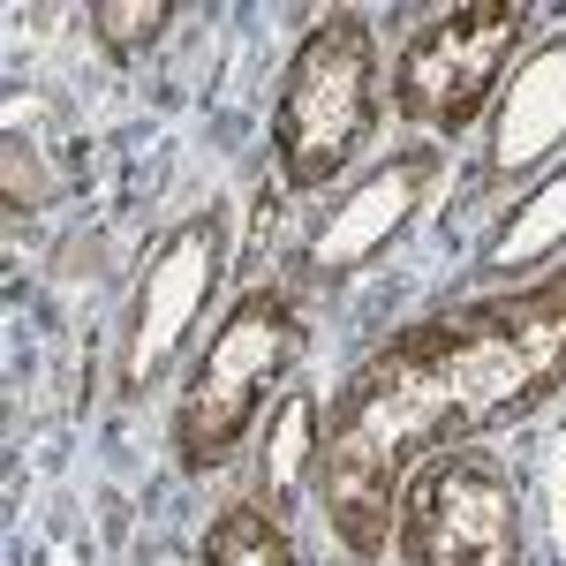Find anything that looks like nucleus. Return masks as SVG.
Here are the masks:
<instances>
[{
  "instance_id": "1",
  "label": "nucleus",
  "mask_w": 566,
  "mask_h": 566,
  "mask_svg": "<svg viewBox=\"0 0 566 566\" xmlns=\"http://www.w3.org/2000/svg\"><path fill=\"white\" fill-rule=\"evenodd\" d=\"M566 386V264L431 310L355 370L325 416L317 506L355 559L386 552L400 483Z\"/></svg>"
},
{
  "instance_id": "2",
  "label": "nucleus",
  "mask_w": 566,
  "mask_h": 566,
  "mask_svg": "<svg viewBox=\"0 0 566 566\" xmlns=\"http://www.w3.org/2000/svg\"><path fill=\"white\" fill-rule=\"evenodd\" d=\"M378 106H386V69H378V31L333 8L303 31V45L280 69V98H272V159L295 197H317L348 175L378 136Z\"/></svg>"
},
{
  "instance_id": "3",
  "label": "nucleus",
  "mask_w": 566,
  "mask_h": 566,
  "mask_svg": "<svg viewBox=\"0 0 566 566\" xmlns=\"http://www.w3.org/2000/svg\"><path fill=\"white\" fill-rule=\"evenodd\" d=\"M303 348H310V325L287 287H242L234 295V310L212 325V340L189 363V386L175 400L181 476H219L250 446L264 400L295 378Z\"/></svg>"
},
{
  "instance_id": "4",
  "label": "nucleus",
  "mask_w": 566,
  "mask_h": 566,
  "mask_svg": "<svg viewBox=\"0 0 566 566\" xmlns=\"http://www.w3.org/2000/svg\"><path fill=\"white\" fill-rule=\"evenodd\" d=\"M400 566H522V491L483 446H446L400 483Z\"/></svg>"
},
{
  "instance_id": "5",
  "label": "nucleus",
  "mask_w": 566,
  "mask_h": 566,
  "mask_svg": "<svg viewBox=\"0 0 566 566\" xmlns=\"http://www.w3.org/2000/svg\"><path fill=\"white\" fill-rule=\"evenodd\" d=\"M522 23L528 8H514V0H461V8L423 15L392 61V114L408 129L453 144L491 106V91L522 45Z\"/></svg>"
},
{
  "instance_id": "6",
  "label": "nucleus",
  "mask_w": 566,
  "mask_h": 566,
  "mask_svg": "<svg viewBox=\"0 0 566 566\" xmlns=\"http://www.w3.org/2000/svg\"><path fill=\"white\" fill-rule=\"evenodd\" d=\"M227 250H234V212H227V197H205L181 227L159 234V250H151L144 280H136L129 333H122V386L129 392H151L181 363L205 303H212L219 280H227Z\"/></svg>"
},
{
  "instance_id": "7",
  "label": "nucleus",
  "mask_w": 566,
  "mask_h": 566,
  "mask_svg": "<svg viewBox=\"0 0 566 566\" xmlns=\"http://www.w3.org/2000/svg\"><path fill=\"white\" fill-rule=\"evenodd\" d=\"M438 167H446L438 144H408V151L378 159V167L325 212V227L310 234V272H317V280H348V272H363L378 250H392V242L416 227V212L431 205Z\"/></svg>"
},
{
  "instance_id": "8",
  "label": "nucleus",
  "mask_w": 566,
  "mask_h": 566,
  "mask_svg": "<svg viewBox=\"0 0 566 566\" xmlns=\"http://www.w3.org/2000/svg\"><path fill=\"white\" fill-rule=\"evenodd\" d=\"M559 144H566V31L544 39L514 69V84L499 98V122H491V167L499 175H528Z\"/></svg>"
},
{
  "instance_id": "9",
  "label": "nucleus",
  "mask_w": 566,
  "mask_h": 566,
  "mask_svg": "<svg viewBox=\"0 0 566 566\" xmlns=\"http://www.w3.org/2000/svg\"><path fill=\"white\" fill-rule=\"evenodd\" d=\"M317 461H325V431H317V400L303 386L280 400V416L264 423V469H258V506L287 514L295 499H317Z\"/></svg>"
},
{
  "instance_id": "10",
  "label": "nucleus",
  "mask_w": 566,
  "mask_h": 566,
  "mask_svg": "<svg viewBox=\"0 0 566 566\" xmlns=\"http://www.w3.org/2000/svg\"><path fill=\"white\" fill-rule=\"evenodd\" d=\"M559 250H566V167H552V175L514 205V219L499 227L491 264H499L506 280H522V272H536V264L559 258Z\"/></svg>"
},
{
  "instance_id": "11",
  "label": "nucleus",
  "mask_w": 566,
  "mask_h": 566,
  "mask_svg": "<svg viewBox=\"0 0 566 566\" xmlns=\"http://www.w3.org/2000/svg\"><path fill=\"white\" fill-rule=\"evenodd\" d=\"M197 566H303V559H295L287 522L272 506H258V499H242V506H219L212 514Z\"/></svg>"
},
{
  "instance_id": "12",
  "label": "nucleus",
  "mask_w": 566,
  "mask_h": 566,
  "mask_svg": "<svg viewBox=\"0 0 566 566\" xmlns=\"http://www.w3.org/2000/svg\"><path fill=\"white\" fill-rule=\"evenodd\" d=\"M167 23H175V0H98L91 8V39H98V53L106 61H122V69H136L151 45L167 39Z\"/></svg>"
},
{
  "instance_id": "13",
  "label": "nucleus",
  "mask_w": 566,
  "mask_h": 566,
  "mask_svg": "<svg viewBox=\"0 0 566 566\" xmlns=\"http://www.w3.org/2000/svg\"><path fill=\"white\" fill-rule=\"evenodd\" d=\"M45 205V167L23 136H8V219H31Z\"/></svg>"
},
{
  "instance_id": "14",
  "label": "nucleus",
  "mask_w": 566,
  "mask_h": 566,
  "mask_svg": "<svg viewBox=\"0 0 566 566\" xmlns=\"http://www.w3.org/2000/svg\"><path fill=\"white\" fill-rule=\"evenodd\" d=\"M559 536H566V469H559Z\"/></svg>"
}]
</instances>
